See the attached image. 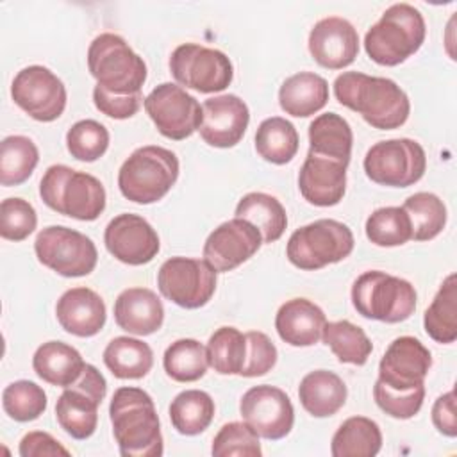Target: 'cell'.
I'll list each match as a JSON object with an SVG mask.
<instances>
[{
	"label": "cell",
	"instance_id": "cell-1",
	"mask_svg": "<svg viewBox=\"0 0 457 457\" xmlns=\"http://www.w3.org/2000/svg\"><path fill=\"white\" fill-rule=\"evenodd\" d=\"M337 102L359 112L378 130L402 127L411 112L407 93L391 79L371 77L361 71H343L334 80Z\"/></svg>",
	"mask_w": 457,
	"mask_h": 457
},
{
	"label": "cell",
	"instance_id": "cell-2",
	"mask_svg": "<svg viewBox=\"0 0 457 457\" xmlns=\"http://www.w3.org/2000/svg\"><path fill=\"white\" fill-rule=\"evenodd\" d=\"M109 418L123 457L162 455L161 423L152 396L141 387H118L111 398Z\"/></svg>",
	"mask_w": 457,
	"mask_h": 457
},
{
	"label": "cell",
	"instance_id": "cell-3",
	"mask_svg": "<svg viewBox=\"0 0 457 457\" xmlns=\"http://www.w3.org/2000/svg\"><path fill=\"white\" fill-rule=\"evenodd\" d=\"M425 36L423 14L411 4H393L366 32L364 50L380 66H398L421 48Z\"/></svg>",
	"mask_w": 457,
	"mask_h": 457
},
{
	"label": "cell",
	"instance_id": "cell-4",
	"mask_svg": "<svg viewBox=\"0 0 457 457\" xmlns=\"http://www.w3.org/2000/svg\"><path fill=\"white\" fill-rule=\"evenodd\" d=\"M39 196L52 211L80 221H93L105 209L104 184L91 173L66 164H54L45 171Z\"/></svg>",
	"mask_w": 457,
	"mask_h": 457
},
{
	"label": "cell",
	"instance_id": "cell-5",
	"mask_svg": "<svg viewBox=\"0 0 457 457\" xmlns=\"http://www.w3.org/2000/svg\"><path fill=\"white\" fill-rule=\"evenodd\" d=\"M177 155L157 145L136 148L118 171L120 193L141 205L154 204L168 195L179 179Z\"/></svg>",
	"mask_w": 457,
	"mask_h": 457
},
{
	"label": "cell",
	"instance_id": "cell-6",
	"mask_svg": "<svg viewBox=\"0 0 457 457\" xmlns=\"http://www.w3.org/2000/svg\"><path fill=\"white\" fill-rule=\"evenodd\" d=\"M352 303L368 320L400 323L416 311V289L405 278L370 270L355 278Z\"/></svg>",
	"mask_w": 457,
	"mask_h": 457
},
{
	"label": "cell",
	"instance_id": "cell-7",
	"mask_svg": "<svg viewBox=\"0 0 457 457\" xmlns=\"http://www.w3.org/2000/svg\"><path fill=\"white\" fill-rule=\"evenodd\" d=\"M87 68L98 86L111 93H141L146 64L129 43L112 32L96 36L87 48Z\"/></svg>",
	"mask_w": 457,
	"mask_h": 457
},
{
	"label": "cell",
	"instance_id": "cell-8",
	"mask_svg": "<svg viewBox=\"0 0 457 457\" xmlns=\"http://www.w3.org/2000/svg\"><path fill=\"white\" fill-rule=\"evenodd\" d=\"M355 239L348 225L321 218L296 228L287 241L286 255L300 270L314 271L346 259L353 250Z\"/></svg>",
	"mask_w": 457,
	"mask_h": 457
},
{
	"label": "cell",
	"instance_id": "cell-9",
	"mask_svg": "<svg viewBox=\"0 0 457 457\" xmlns=\"http://www.w3.org/2000/svg\"><path fill=\"white\" fill-rule=\"evenodd\" d=\"M107 393L105 377L93 366H84L80 377L57 398L55 418L61 428L73 439H87L98 425V407Z\"/></svg>",
	"mask_w": 457,
	"mask_h": 457
},
{
	"label": "cell",
	"instance_id": "cell-10",
	"mask_svg": "<svg viewBox=\"0 0 457 457\" xmlns=\"http://www.w3.org/2000/svg\"><path fill=\"white\" fill-rule=\"evenodd\" d=\"M366 177L387 187H409L416 184L427 170L423 146L409 137H396L375 143L364 157Z\"/></svg>",
	"mask_w": 457,
	"mask_h": 457
},
{
	"label": "cell",
	"instance_id": "cell-11",
	"mask_svg": "<svg viewBox=\"0 0 457 457\" xmlns=\"http://www.w3.org/2000/svg\"><path fill=\"white\" fill-rule=\"evenodd\" d=\"M37 261L62 277H86L98 261L95 243L82 232L62 225L43 228L34 241Z\"/></svg>",
	"mask_w": 457,
	"mask_h": 457
},
{
	"label": "cell",
	"instance_id": "cell-12",
	"mask_svg": "<svg viewBox=\"0 0 457 457\" xmlns=\"http://www.w3.org/2000/svg\"><path fill=\"white\" fill-rule=\"evenodd\" d=\"M216 270L205 259L170 257L157 271L161 295L182 309L204 307L216 291Z\"/></svg>",
	"mask_w": 457,
	"mask_h": 457
},
{
	"label": "cell",
	"instance_id": "cell-13",
	"mask_svg": "<svg viewBox=\"0 0 457 457\" xmlns=\"http://www.w3.org/2000/svg\"><path fill=\"white\" fill-rule=\"evenodd\" d=\"M170 71L177 84L207 95L223 91L234 79V66L227 54L196 43L179 45L171 52Z\"/></svg>",
	"mask_w": 457,
	"mask_h": 457
},
{
	"label": "cell",
	"instance_id": "cell-14",
	"mask_svg": "<svg viewBox=\"0 0 457 457\" xmlns=\"http://www.w3.org/2000/svg\"><path fill=\"white\" fill-rule=\"evenodd\" d=\"M143 105L157 130L168 139L182 141L202 125L200 102L179 84H159L148 93Z\"/></svg>",
	"mask_w": 457,
	"mask_h": 457
},
{
	"label": "cell",
	"instance_id": "cell-15",
	"mask_svg": "<svg viewBox=\"0 0 457 457\" xmlns=\"http://www.w3.org/2000/svg\"><path fill=\"white\" fill-rule=\"evenodd\" d=\"M14 104L36 121H54L66 107V87L62 80L41 64L20 70L11 84Z\"/></svg>",
	"mask_w": 457,
	"mask_h": 457
},
{
	"label": "cell",
	"instance_id": "cell-16",
	"mask_svg": "<svg viewBox=\"0 0 457 457\" xmlns=\"http://www.w3.org/2000/svg\"><path fill=\"white\" fill-rule=\"evenodd\" d=\"M243 421L248 423L259 437L277 441L286 437L295 425V409L280 387L261 384L250 387L239 402Z\"/></svg>",
	"mask_w": 457,
	"mask_h": 457
},
{
	"label": "cell",
	"instance_id": "cell-17",
	"mask_svg": "<svg viewBox=\"0 0 457 457\" xmlns=\"http://www.w3.org/2000/svg\"><path fill=\"white\" fill-rule=\"evenodd\" d=\"M107 252L123 264H148L161 248L155 228L139 214L123 212L114 216L104 232Z\"/></svg>",
	"mask_w": 457,
	"mask_h": 457
},
{
	"label": "cell",
	"instance_id": "cell-18",
	"mask_svg": "<svg viewBox=\"0 0 457 457\" xmlns=\"http://www.w3.org/2000/svg\"><path fill=\"white\" fill-rule=\"evenodd\" d=\"M262 236L255 225L232 218L218 225L204 243V259L220 273L232 271L257 253Z\"/></svg>",
	"mask_w": 457,
	"mask_h": 457
},
{
	"label": "cell",
	"instance_id": "cell-19",
	"mask_svg": "<svg viewBox=\"0 0 457 457\" xmlns=\"http://www.w3.org/2000/svg\"><path fill=\"white\" fill-rule=\"evenodd\" d=\"M432 366L428 348L412 336L396 337L378 362V380L391 389L407 391L423 386Z\"/></svg>",
	"mask_w": 457,
	"mask_h": 457
},
{
	"label": "cell",
	"instance_id": "cell-20",
	"mask_svg": "<svg viewBox=\"0 0 457 457\" xmlns=\"http://www.w3.org/2000/svg\"><path fill=\"white\" fill-rule=\"evenodd\" d=\"M202 139L214 148L236 146L248 127V105L237 95H218L202 104Z\"/></svg>",
	"mask_w": 457,
	"mask_h": 457
},
{
	"label": "cell",
	"instance_id": "cell-21",
	"mask_svg": "<svg viewBox=\"0 0 457 457\" xmlns=\"http://www.w3.org/2000/svg\"><path fill=\"white\" fill-rule=\"evenodd\" d=\"M307 45L312 59L320 66L343 70L350 66L359 54V34L348 20L328 16L314 23Z\"/></svg>",
	"mask_w": 457,
	"mask_h": 457
},
{
	"label": "cell",
	"instance_id": "cell-22",
	"mask_svg": "<svg viewBox=\"0 0 457 457\" xmlns=\"http://www.w3.org/2000/svg\"><path fill=\"white\" fill-rule=\"evenodd\" d=\"M298 189L316 207L337 205L346 191V166L314 154H307L300 173Z\"/></svg>",
	"mask_w": 457,
	"mask_h": 457
},
{
	"label": "cell",
	"instance_id": "cell-23",
	"mask_svg": "<svg viewBox=\"0 0 457 457\" xmlns=\"http://www.w3.org/2000/svg\"><path fill=\"white\" fill-rule=\"evenodd\" d=\"M55 316L68 334L93 337L104 328L107 309L96 291L89 287H71L57 300Z\"/></svg>",
	"mask_w": 457,
	"mask_h": 457
},
{
	"label": "cell",
	"instance_id": "cell-24",
	"mask_svg": "<svg viewBox=\"0 0 457 457\" xmlns=\"http://www.w3.org/2000/svg\"><path fill=\"white\" fill-rule=\"evenodd\" d=\"M114 321L129 334L150 336L162 327V302L148 287H129L114 302Z\"/></svg>",
	"mask_w": 457,
	"mask_h": 457
},
{
	"label": "cell",
	"instance_id": "cell-25",
	"mask_svg": "<svg viewBox=\"0 0 457 457\" xmlns=\"http://www.w3.org/2000/svg\"><path fill=\"white\" fill-rule=\"evenodd\" d=\"M327 323L325 312L307 298H291L282 303L275 316L280 339L291 346H312L321 339Z\"/></svg>",
	"mask_w": 457,
	"mask_h": 457
},
{
	"label": "cell",
	"instance_id": "cell-26",
	"mask_svg": "<svg viewBox=\"0 0 457 457\" xmlns=\"http://www.w3.org/2000/svg\"><path fill=\"white\" fill-rule=\"evenodd\" d=\"M328 102V82L312 71L287 77L278 89V104L286 114L307 118L321 111Z\"/></svg>",
	"mask_w": 457,
	"mask_h": 457
},
{
	"label": "cell",
	"instance_id": "cell-27",
	"mask_svg": "<svg viewBox=\"0 0 457 457\" xmlns=\"http://www.w3.org/2000/svg\"><path fill=\"white\" fill-rule=\"evenodd\" d=\"M86 362L77 348L62 341H46L34 352L32 368L36 375L57 387L71 386L82 373Z\"/></svg>",
	"mask_w": 457,
	"mask_h": 457
},
{
	"label": "cell",
	"instance_id": "cell-28",
	"mask_svg": "<svg viewBox=\"0 0 457 457\" xmlns=\"http://www.w3.org/2000/svg\"><path fill=\"white\" fill-rule=\"evenodd\" d=\"M346 395L343 378L328 370L309 371L298 386L300 403L314 418L334 416L345 405Z\"/></svg>",
	"mask_w": 457,
	"mask_h": 457
},
{
	"label": "cell",
	"instance_id": "cell-29",
	"mask_svg": "<svg viewBox=\"0 0 457 457\" xmlns=\"http://www.w3.org/2000/svg\"><path fill=\"white\" fill-rule=\"evenodd\" d=\"M353 132L350 123L337 112H323L309 125V154L337 161L348 166L352 157Z\"/></svg>",
	"mask_w": 457,
	"mask_h": 457
},
{
	"label": "cell",
	"instance_id": "cell-30",
	"mask_svg": "<svg viewBox=\"0 0 457 457\" xmlns=\"http://www.w3.org/2000/svg\"><path fill=\"white\" fill-rule=\"evenodd\" d=\"M104 364L121 380H137L148 375L154 366L152 348L136 337L120 336L109 341L104 350Z\"/></svg>",
	"mask_w": 457,
	"mask_h": 457
},
{
	"label": "cell",
	"instance_id": "cell-31",
	"mask_svg": "<svg viewBox=\"0 0 457 457\" xmlns=\"http://www.w3.org/2000/svg\"><path fill=\"white\" fill-rule=\"evenodd\" d=\"M380 448V427L366 416H352L345 420L330 443V453L334 457H373Z\"/></svg>",
	"mask_w": 457,
	"mask_h": 457
},
{
	"label": "cell",
	"instance_id": "cell-32",
	"mask_svg": "<svg viewBox=\"0 0 457 457\" xmlns=\"http://www.w3.org/2000/svg\"><path fill=\"white\" fill-rule=\"evenodd\" d=\"M236 218H243L255 225L262 236V243H275L287 227L284 205L271 195L253 191L245 195L236 205Z\"/></svg>",
	"mask_w": 457,
	"mask_h": 457
},
{
	"label": "cell",
	"instance_id": "cell-33",
	"mask_svg": "<svg viewBox=\"0 0 457 457\" xmlns=\"http://www.w3.org/2000/svg\"><path fill=\"white\" fill-rule=\"evenodd\" d=\"M425 332L436 343L450 345L457 339V275L450 273L439 286L423 316Z\"/></svg>",
	"mask_w": 457,
	"mask_h": 457
},
{
	"label": "cell",
	"instance_id": "cell-34",
	"mask_svg": "<svg viewBox=\"0 0 457 457\" xmlns=\"http://www.w3.org/2000/svg\"><path fill=\"white\" fill-rule=\"evenodd\" d=\"M214 400L200 389H186L170 403V420L173 428L182 436L202 434L214 418Z\"/></svg>",
	"mask_w": 457,
	"mask_h": 457
},
{
	"label": "cell",
	"instance_id": "cell-35",
	"mask_svg": "<svg viewBox=\"0 0 457 457\" xmlns=\"http://www.w3.org/2000/svg\"><path fill=\"white\" fill-rule=\"evenodd\" d=\"M298 132L295 125L282 118L271 116L261 121L255 132V150L257 154L271 164H286L298 152Z\"/></svg>",
	"mask_w": 457,
	"mask_h": 457
},
{
	"label": "cell",
	"instance_id": "cell-36",
	"mask_svg": "<svg viewBox=\"0 0 457 457\" xmlns=\"http://www.w3.org/2000/svg\"><path fill=\"white\" fill-rule=\"evenodd\" d=\"M321 339L332 350L337 361L345 364L362 366L373 350L366 332L348 320L327 321L321 332Z\"/></svg>",
	"mask_w": 457,
	"mask_h": 457
},
{
	"label": "cell",
	"instance_id": "cell-37",
	"mask_svg": "<svg viewBox=\"0 0 457 457\" xmlns=\"http://www.w3.org/2000/svg\"><path fill=\"white\" fill-rule=\"evenodd\" d=\"M39 152L27 136H7L0 145V184L5 187L20 186L36 170Z\"/></svg>",
	"mask_w": 457,
	"mask_h": 457
},
{
	"label": "cell",
	"instance_id": "cell-38",
	"mask_svg": "<svg viewBox=\"0 0 457 457\" xmlns=\"http://www.w3.org/2000/svg\"><path fill=\"white\" fill-rule=\"evenodd\" d=\"M162 366L171 380L195 382L202 378L209 368L207 348L196 339H177L166 348Z\"/></svg>",
	"mask_w": 457,
	"mask_h": 457
},
{
	"label": "cell",
	"instance_id": "cell-39",
	"mask_svg": "<svg viewBox=\"0 0 457 457\" xmlns=\"http://www.w3.org/2000/svg\"><path fill=\"white\" fill-rule=\"evenodd\" d=\"M402 207L409 214L414 241H430L439 236L446 225V207L434 193H414Z\"/></svg>",
	"mask_w": 457,
	"mask_h": 457
},
{
	"label": "cell",
	"instance_id": "cell-40",
	"mask_svg": "<svg viewBox=\"0 0 457 457\" xmlns=\"http://www.w3.org/2000/svg\"><path fill=\"white\" fill-rule=\"evenodd\" d=\"M209 366L220 375H239L246 359V336L236 327H220L207 341Z\"/></svg>",
	"mask_w": 457,
	"mask_h": 457
},
{
	"label": "cell",
	"instance_id": "cell-41",
	"mask_svg": "<svg viewBox=\"0 0 457 457\" xmlns=\"http://www.w3.org/2000/svg\"><path fill=\"white\" fill-rule=\"evenodd\" d=\"M366 237L377 246H402L412 239V227L403 207H380L373 211L364 225Z\"/></svg>",
	"mask_w": 457,
	"mask_h": 457
},
{
	"label": "cell",
	"instance_id": "cell-42",
	"mask_svg": "<svg viewBox=\"0 0 457 457\" xmlns=\"http://www.w3.org/2000/svg\"><path fill=\"white\" fill-rule=\"evenodd\" d=\"M46 393L32 380L11 382L2 393L5 414L20 423L37 420L46 411Z\"/></svg>",
	"mask_w": 457,
	"mask_h": 457
},
{
	"label": "cell",
	"instance_id": "cell-43",
	"mask_svg": "<svg viewBox=\"0 0 457 457\" xmlns=\"http://www.w3.org/2000/svg\"><path fill=\"white\" fill-rule=\"evenodd\" d=\"M66 148L77 161L93 162L109 148V130L96 120H80L66 132Z\"/></svg>",
	"mask_w": 457,
	"mask_h": 457
},
{
	"label": "cell",
	"instance_id": "cell-44",
	"mask_svg": "<svg viewBox=\"0 0 457 457\" xmlns=\"http://www.w3.org/2000/svg\"><path fill=\"white\" fill-rule=\"evenodd\" d=\"M211 453L214 457H261L262 448L255 430L245 421L225 423L212 439Z\"/></svg>",
	"mask_w": 457,
	"mask_h": 457
},
{
	"label": "cell",
	"instance_id": "cell-45",
	"mask_svg": "<svg viewBox=\"0 0 457 457\" xmlns=\"http://www.w3.org/2000/svg\"><path fill=\"white\" fill-rule=\"evenodd\" d=\"M37 225L36 209L23 198H5L0 205V236L9 241L27 239Z\"/></svg>",
	"mask_w": 457,
	"mask_h": 457
},
{
	"label": "cell",
	"instance_id": "cell-46",
	"mask_svg": "<svg viewBox=\"0 0 457 457\" xmlns=\"http://www.w3.org/2000/svg\"><path fill=\"white\" fill-rule=\"evenodd\" d=\"M373 398L375 403L391 418L396 420H409L416 416L423 405L425 400V384L407 389V391H396L382 384L378 378L373 386Z\"/></svg>",
	"mask_w": 457,
	"mask_h": 457
},
{
	"label": "cell",
	"instance_id": "cell-47",
	"mask_svg": "<svg viewBox=\"0 0 457 457\" xmlns=\"http://www.w3.org/2000/svg\"><path fill=\"white\" fill-rule=\"evenodd\" d=\"M245 336H246V359L239 375L246 378L266 375L277 364V357H278L277 346L264 332L250 330Z\"/></svg>",
	"mask_w": 457,
	"mask_h": 457
},
{
	"label": "cell",
	"instance_id": "cell-48",
	"mask_svg": "<svg viewBox=\"0 0 457 457\" xmlns=\"http://www.w3.org/2000/svg\"><path fill=\"white\" fill-rule=\"evenodd\" d=\"M93 102L102 114L114 120H127L139 111L143 104V96L141 93H130V95L111 93L96 84L93 89Z\"/></svg>",
	"mask_w": 457,
	"mask_h": 457
},
{
	"label": "cell",
	"instance_id": "cell-49",
	"mask_svg": "<svg viewBox=\"0 0 457 457\" xmlns=\"http://www.w3.org/2000/svg\"><path fill=\"white\" fill-rule=\"evenodd\" d=\"M20 455L21 457H55V455L68 457L70 450H66L52 434L34 430L21 437Z\"/></svg>",
	"mask_w": 457,
	"mask_h": 457
},
{
	"label": "cell",
	"instance_id": "cell-50",
	"mask_svg": "<svg viewBox=\"0 0 457 457\" xmlns=\"http://www.w3.org/2000/svg\"><path fill=\"white\" fill-rule=\"evenodd\" d=\"M432 423L446 437L457 436V418H455V393L448 391L441 395L432 405Z\"/></svg>",
	"mask_w": 457,
	"mask_h": 457
}]
</instances>
